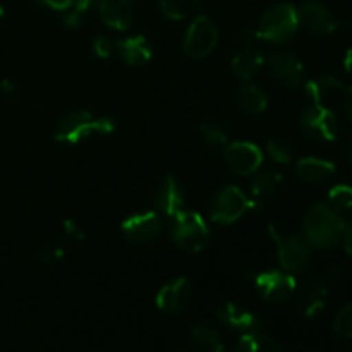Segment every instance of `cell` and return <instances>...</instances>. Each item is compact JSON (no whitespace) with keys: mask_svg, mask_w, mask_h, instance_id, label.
Segmentation results:
<instances>
[{"mask_svg":"<svg viewBox=\"0 0 352 352\" xmlns=\"http://www.w3.org/2000/svg\"><path fill=\"white\" fill-rule=\"evenodd\" d=\"M305 237L313 248L318 250H333L342 244L346 222L332 206L325 203H316L302 217Z\"/></svg>","mask_w":352,"mask_h":352,"instance_id":"6da1fadb","label":"cell"},{"mask_svg":"<svg viewBox=\"0 0 352 352\" xmlns=\"http://www.w3.org/2000/svg\"><path fill=\"white\" fill-rule=\"evenodd\" d=\"M116 122L110 117H96L88 110H72L58 120L55 140L64 144H79L93 134H112Z\"/></svg>","mask_w":352,"mask_h":352,"instance_id":"7a4b0ae2","label":"cell"},{"mask_svg":"<svg viewBox=\"0 0 352 352\" xmlns=\"http://www.w3.org/2000/svg\"><path fill=\"white\" fill-rule=\"evenodd\" d=\"M299 30L298 9L292 3H277L261 16L260 23L253 28V40L282 45L291 41Z\"/></svg>","mask_w":352,"mask_h":352,"instance_id":"3957f363","label":"cell"},{"mask_svg":"<svg viewBox=\"0 0 352 352\" xmlns=\"http://www.w3.org/2000/svg\"><path fill=\"white\" fill-rule=\"evenodd\" d=\"M170 236L175 246L186 253H199L210 243L208 223L198 212H191V210L189 212L182 210L177 215L172 217Z\"/></svg>","mask_w":352,"mask_h":352,"instance_id":"277c9868","label":"cell"},{"mask_svg":"<svg viewBox=\"0 0 352 352\" xmlns=\"http://www.w3.org/2000/svg\"><path fill=\"white\" fill-rule=\"evenodd\" d=\"M268 234L274 237L275 244H277V254L282 270L294 274V272H305L309 267L313 246L305 236L278 234L274 226H268Z\"/></svg>","mask_w":352,"mask_h":352,"instance_id":"5b68a950","label":"cell"},{"mask_svg":"<svg viewBox=\"0 0 352 352\" xmlns=\"http://www.w3.org/2000/svg\"><path fill=\"white\" fill-rule=\"evenodd\" d=\"M301 131L308 140L316 143H330L339 138L340 122L336 112L323 107L322 103H313L311 107L302 110L301 113Z\"/></svg>","mask_w":352,"mask_h":352,"instance_id":"8992f818","label":"cell"},{"mask_svg":"<svg viewBox=\"0 0 352 352\" xmlns=\"http://www.w3.org/2000/svg\"><path fill=\"white\" fill-rule=\"evenodd\" d=\"M217 43H219V28L210 17L198 16L192 19L186 31L182 48L188 57L199 60V58L208 57L215 50Z\"/></svg>","mask_w":352,"mask_h":352,"instance_id":"52a82bcc","label":"cell"},{"mask_svg":"<svg viewBox=\"0 0 352 352\" xmlns=\"http://www.w3.org/2000/svg\"><path fill=\"white\" fill-rule=\"evenodd\" d=\"M251 210V199L237 186H226L213 198L210 219L219 226H230Z\"/></svg>","mask_w":352,"mask_h":352,"instance_id":"ba28073f","label":"cell"},{"mask_svg":"<svg viewBox=\"0 0 352 352\" xmlns=\"http://www.w3.org/2000/svg\"><path fill=\"white\" fill-rule=\"evenodd\" d=\"M253 285L263 301L274 305L291 299L298 287L292 274L285 270H268L256 274L253 277Z\"/></svg>","mask_w":352,"mask_h":352,"instance_id":"9c48e42d","label":"cell"},{"mask_svg":"<svg viewBox=\"0 0 352 352\" xmlns=\"http://www.w3.org/2000/svg\"><path fill=\"white\" fill-rule=\"evenodd\" d=\"M120 230L129 243L150 244L162 234V219L158 212L134 213L120 223Z\"/></svg>","mask_w":352,"mask_h":352,"instance_id":"30bf717a","label":"cell"},{"mask_svg":"<svg viewBox=\"0 0 352 352\" xmlns=\"http://www.w3.org/2000/svg\"><path fill=\"white\" fill-rule=\"evenodd\" d=\"M226 164L234 174L237 175H253L258 172L263 162V153L260 148L250 141H236L230 143L223 151Z\"/></svg>","mask_w":352,"mask_h":352,"instance_id":"8fae6325","label":"cell"},{"mask_svg":"<svg viewBox=\"0 0 352 352\" xmlns=\"http://www.w3.org/2000/svg\"><path fill=\"white\" fill-rule=\"evenodd\" d=\"M268 69L275 81L289 89H296L305 82V65L294 54L277 50L268 57Z\"/></svg>","mask_w":352,"mask_h":352,"instance_id":"7c38bea8","label":"cell"},{"mask_svg":"<svg viewBox=\"0 0 352 352\" xmlns=\"http://www.w3.org/2000/svg\"><path fill=\"white\" fill-rule=\"evenodd\" d=\"M191 282L186 277H177L174 280L167 282L160 291L157 292L155 305L160 311L175 315V313L184 311L186 306L191 301Z\"/></svg>","mask_w":352,"mask_h":352,"instance_id":"4fadbf2b","label":"cell"},{"mask_svg":"<svg viewBox=\"0 0 352 352\" xmlns=\"http://www.w3.org/2000/svg\"><path fill=\"white\" fill-rule=\"evenodd\" d=\"M215 316L222 325L227 327V329H232L241 333L256 332L261 327V320L256 313L251 311L246 306L237 305V302L232 301L220 305L219 308L215 309Z\"/></svg>","mask_w":352,"mask_h":352,"instance_id":"5bb4252c","label":"cell"},{"mask_svg":"<svg viewBox=\"0 0 352 352\" xmlns=\"http://www.w3.org/2000/svg\"><path fill=\"white\" fill-rule=\"evenodd\" d=\"M299 26L306 28L313 34H327L339 30L340 23L332 16L323 3L309 0L298 9Z\"/></svg>","mask_w":352,"mask_h":352,"instance_id":"9a60e30c","label":"cell"},{"mask_svg":"<svg viewBox=\"0 0 352 352\" xmlns=\"http://www.w3.org/2000/svg\"><path fill=\"white\" fill-rule=\"evenodd\" d=\"M184 189L179 184L177 179L174 175H165L155 192V205H157L158 212L172 219L184 210Z\"/></svg>","mask_w":352,"mask_h":352,"instance_id":"2e32d148","label":"cell"},{"mask_svg":"<svg viewBox=\"0 0 352 352\" xmlns=\"http://www.w3.org/2000/svg\"><path fill=\"white\" fill-rule=\"evenodd\" d=\"M98 16L103 24L116 31L129 30L134 19L131 0H98Z\"/></svg>","mask_w":352,"mask_h":352,"instance_id":"e0dca14e","label":"cell"},{"mask_svg":"<svg viewBox=\"0 0 352 352\" xmlns=\"http://www.w3.org/2000/svg\"><path fill=\"white\" fill-rule=\"evenodd\" d=\"M116 52L126 64L136 65V67L148 64L153 57V47L141 34L116 41Z\"/></svg>","mask_w":352,"mask_h":352,"instance_id":"ac0fdd59","label":"cell"},{"mask_svg":"<svg viewBox=\"0 0 352 352\" xmlns=\"http://www.w3.org/2000/svg\"><path fill=\"white\" fill-rule=\"evenodd\" d=\"M263 64V50L258 45L248 43L234 55L230 67H232V72L236 74V78L243 79V81H250V79L254 78V74L260 71Z\"/></svg>","mask_w":352,"mask_h":352,"instance_id":"d6986e66","label":"cell"},{"mask_svg":"<svg viewBox=\"0 0 352 352\" xmlns=\"http://www.w3.org/2000/svg\"><path fill=\"white\" fill-rule=\"evenodd\" d=\"M296 174H298L299 181H302L305 184L318 186L329 181L336 174V165L329 160H323V158L306 157L298 162Z\"/></svg>","mask_w":352,"mask_h":352,"instance_id":"ffe728a7","label":"cell"},{"mask_svg":"<svg viewBox=\"0 0 352 352\" xmlns=\"http://www.w3.org/2000/svg\"><path fill=\"white\" fill-rule=\"evenodd\" d=\"M329 296V285L322 278L308 282L301 291V306L306 318H316L325 309V299Z\"/></svg>","mask_w":352,"mask_h":352,"instance_id":"44dd1931","label":"cell"},{"mask_svg":"<svg viewBox=\"0 0 352 352\" xmlns=\"http://www.w3.org/2000/svg\"><path fill=\"white\" fill-rule=\"evenodd\" d=\"M282 174L278 172H261L251 182V201L263 206L267 199H270L280 189Z\"/></svg>","mask_w":352,"mask_h":352,"instance_id":"7402d4cb","label":"cell"},{"mask_svg":"<svg viewBox=\"0 0 352 352\" xmlns=\"http://www.w3.org/2000/svg\"><path fill=\"white\" fill-rule=\"evenodd\" d=\"M346 85L336 76H320V78L309 79L305 85L306 95L313 103H322L329 93L332 91H344Z\"/></svg>","mask_w":352,"mask_h":352,"instance_id":"603a6c76","label":"cell"},{"mask_svg":"<svg viewBox=\"0 0 352 352\" xmlns=\"http://www.w3.org/2000/svg\"><path fill=\"white\" fill-rule=\"evenodd\" d=\"M191 340L201 352H223L226 344L213 327L196 325L191 330Z\"/></svg>","mask_w":352,"mask_h":352,"instance_id":"cb8c5ba5","label":"cell"},{"mask_svg":"<svg viewBox=\"0 0 352 352\" xmlns=\"http://www.w3.org/2000/svg\"><path fill=\"white\" fill-rule=\"evenodd\" d=\"M232 352H282V349L272 337L256 330L244 333Z\"/></svg>","mask_w":352,"mask_h":352,"instance_id":"d4e9b609","label":"cell"},{"mask_svg":"<svg viewBox=\"0 0 352 352\" xmlns=\"http://www.w3.org/2000/svg\"><path fill=\"white\" fill-rule=\"evenodd\" d=\"M239 103L248 113H261L268 107V96L261 88L254 85H246L239 89Z\"/></svg>","mask_w":352,"mask_h":352,"instance_id":"484cf974","label":"cell"},{"mask_svg":"<svg viewBox=\"0 0 352 352\" xmlns=\"http://www.w3.org/2000/svg\"><path fill=\"white\" fill-rule=\"evenodd\" d=\"M201 0H160V9L172 21L188 19L196 12Z\"/></svg>","mask_w":352,"mask_h":352,"instance_id":"4316f807","label":"cell"},{"mask_svg":"<svg viewBox=\"0 0 352 352\" xmlns=\"http://www.w3.org/2000/svg\"><path fill=\"white\" fill-rule=\"evenodd\" d=\"M329 206L337 213L351 212L352 210V188L346 184L333 186L329 192Z\"/></svg>","mask_w":352,"mask_h":352,"instance_id":"83f0119b","label":"cell"},{"mask_svg":"<svg viewBox=\"0 0 352 352\" xmlns=\"http://www.w3.org/2000/svg\"><path fill=\"white\" fill-rule=\"evenodd\" d=\"M333 332L342 339H352V302H346L337 311L333 320Z\"/></svg>","mask_w":352,"mask_h":352,"instance_id":"f1b7e54d","label":"cell"},{"mask_svg":"<svg viewBox=\"0 0 352 352\" xmlns=\"http://www.w3.org/2000/svg\"><path fill=\"white\" fill-rule=\"evenodd\" d=\"M267 153L277 164H289L292 160V148L287 141L274 138L267 143Z\"/></svg>","mask_w":352,"mask_h":352,"instance_id":"f546056e","label":"cell"},{"mask_svg":"<svg viewBox=\"0 0 352 352\" xmlns=\"http://www.w3.org/2000/svg\"><path fill=\"white\" fill-rule=\"evenodd\" d=\"M199 133L203 141L210 146H222L227 143V133L215 122H203L199 126Z\"/></svg>","mask_w":352,"mask_h":352,"instance_id":"4dcf8cb0","label":"cell"},{"mask_svg":"<svg viewBox=\"0 0 352 352\" xmlns=\"http://www.w3.org/2000/svg\"><path fill=\"white\" fill-rule=\"evenodd\" d=\"M93 52H95L96 57L100 58H109L110 55L116 52V43H113L110 38L103 36V34H98V36L93 38Z\"/></svg>","mask_w":352,"mask_h":352,"instance_id":"1f68e13d","label":"cell"},{"mask_svg":"<svg viewBox=\"0 0 352 352\" xmlns=\"http://www.w3.org/2000/svg\"><path fill=\"white\" fill-rule=\"evenodd\" d=\"M65 251L64 248L58 246V244H48L41 251V261L43 263H55V261H60L64 258Z\"/></svg>","mask_w":352,"mask_h":352,"instance_id":"d6a6232c","label":"cell"},{"mask_svg":"<svg viewBox=\"0 0 352 352\" xmlns=\"http://www.w3.org/2000/svg\"><path fill=\"white\" fill-rule=\"evenodd\" d=\"M64 230L72 241H76V243H82V241H85V230H82V227L79 226L76 220H71V219L65 220Z\"/></svg>","mask_w":352,"mask_h":352,"instance_id":"836d02e7","label":"cell"},{"mask_svg":"<svg viewBox=\"0 0 352 352\" xmlns=\"http://www.w3.org/2000/svg\"><path fill=\"white\" fill-rule=\"evenodd\" d=\"M82 17H85V14L79 12V10L76 9H69L67 12H65L64 19H62V23H64L65 28H71V30H76V28H79L82 24Z\"/></svg>","mask_w":352,"mask_h":352,"instance_id":"e575fe53","label":"cell"},{"mask_svg":"<svg viewBox=\"0 0 352 352\" xmlns=\"http://www.w3.org/2000/svg\"><path fill=\"white\" fill-rule=\"evenodd\" d=\"M36 2L54 10H69L74 6V0H36Z\"/></svg>","mask_w":352,"mask_h":352,"instance_id":"d590c367","label":"cell"},{"mask_svg":"<svg viewBox=\"0 0 352 352\" xmlns=\"http://www.w3.org/2000/svg\"><path fill=\"white\" fill-rule=\"evenodd\" d=\"M344 116L349 120L352 126V86H346L344 88Z\"/></svg>","mask_w":352,"mask_h":352,"instance_id":"8d00e7d4","label":"cell"},{"mask_svg":"<svg viewBox=\"0 0 352 352\" xmlns=\"http://www.w3.org/2000/svg\"><path fill=\"white\" fill-rule=\"evenodd\" d=\"M0 91H2L3 96H7V98L10 100L17 98V86L14 85L10 79H3V81L0 82Z\"/></svg>","mask_w":352,"mask_h":352,"instance_id":"74e56055","label":"cell"},{"mask_svg":"<svg viewBox=\"0 0 352 352\" xmlns=\"http://www.w3.org/2000/svg\"><path fill=\"white\" fill-rule=\"evenodd\" d=\"M342 244H344V250H346V253L351 254V256H352V220L349 223H346V230H344Z\"/></svg>","mask_w":352,"mask_h":352,"instance_id":"f35d334b","label":"cell"},{"mask_svg":"<svg viewBox=\"0 0 352 352\" xmlns=\"http://www.w3.org/2000/svg\"><path fill=\"white\" fill-rule=\"evenodd\" d=\"M344 275V270L342 267H339V265H333V267L329 268V272H327V278H340Z\"/></svg>","mask_w":352,"mask_h":352,"instance_id":"ab89813d","label":"cell"},{"mask_svg":"<svg viewBox=\"0 0 352 352\" xmlns=\"http://www.w3.org/2000/svg\"><path fill=\"white\" fill-rule=\"evenodd\" d=\"M344 69L352 76V48H349L344 55Z\"/></svg>","mask_w":352,"mask_h":352,"instance_id":"60d3db41","label":"cell"},{"mask_svg":"<svg viewBox=\"0 0 352 352\" xmlns=\"http://www.w3.org/2000/svg\"><path fill=\"white\" fill-rule=\"evenodd\" d=\"M346 155H347V160H349V164L352 165V141L349 144H347V150H346Z\"/></svg>","mask_w":352,"mask_h":352,"instance_id":"b9f144b4","label":"cell"},{"mask_svg":"<svg viewBox=\"0 0 352 352\" xmlns=\"http://www.w3.org/2000/svg\"><path fill=\"white\" fill-rule=\"evenodd\" d=\"M3 14H6V12H3V7L0 6V23H2V19H3Z\"/></svg>","mask_w":352,"mask_h":352,"instance_id":"7bdbcfd3","label":"cell"}]
</instances>
